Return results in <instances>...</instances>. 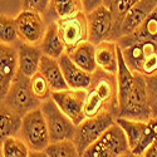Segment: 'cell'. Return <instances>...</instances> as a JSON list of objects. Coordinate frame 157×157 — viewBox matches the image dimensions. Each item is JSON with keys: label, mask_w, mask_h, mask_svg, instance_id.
Here are the masks:
<instances>
[{"label": "cell", "mask_w": 157, "mask_h": 157, "mask_svg": "<svg viewBox=\"0 0 157 157\" xmlns=\"http://www.w3.org/2000/svg\"><path fill=\"white\" fill-rule=\"evenodd\" d=\"M19 40L33 45H39L47 30V23L43 15L33 11L21 10L15 18Z\"/></svg>", "instance_id": "8fae6325"}, {"label": "cell", "mask_w": 157, "mask_h": 157, "mask_svg": "<svg viewBox=\"0 0 157 157\" xmlns=\"http://www.w3.org/2000/svg\"><path fill=\"white\" fill-rule=\"evenodd\" d=\"M50 6L57 18H68L83 11L81 0H52Z\"/></svg>", "instance_id": "4316f807"}, {"label": "cell", "mask_w": 157, "mask_h": 157, "mask_svg": "<svg viewBox=\"0 0 157 157\" xmlns=\"http://www.w3.org/2000/svg\"><path fill=\"white\" fill-rule=\"evenodd\" d=\"M67 54L81 69H83L90 74L96 72V69H97L96 45L92 44L89 40L83 42L79 45H77L74 49H72Z\"/></svg>", "instance_id": "d6986e66"}, {"label": "cell", "mask_w": 157, "mask_h": 157, "mask_svg": "<svg viewBox=\"0 0 157 157\" xmlns=\"http://www.w3.org/2000/svg\"><path fill=\"white\" fill-rule=\"evenodd\" d=\"M120 157H138V156H136V155H133L132 152H127V153H124V155H121Z\"/></svg>", "instance_id": "836d02e7"}, {"label": "cell", "mask_w": 157, "mask_h": 157, "mask_svg": "<svg viewBox=\"0 0 157 157\" xmlns=\"http://www.w3.org/2000/svg\"><path fill=\"white\" fill-rule=\"evenodd\" d=\"M147 82V96L148 104L152 112V116H157V74L152 77H146Z\"/></svg>", "instance_id": "4dcf8cb0"}, {"label": "cell", "mask_w": 157, "mask_h": 157, "mask_svg": "<svg viewBox=\"0 0 157 157\" xmlns=\"http://www.w3.org/2000/svg\"><path fill=\"white\" fill-rule=\"evenodd\" d=\"M104 102L107 111L116 118L118 117V101H117V77L99 68L92 73V82L88 87Z\"/></svg>", "instance_id": "30bf717a"}, {"label": "cell", "mask_w": 157, "mask_h": 157, "mask_svg": "<svg viewBox=\"0 0 157 157\" xmlns=\"http://www.w3.org/2000/svg\"><path fill=\"white\" fill-rule=\"evenodd\" d=\"M40 109L44 114V118L49 131L50 143L62 142V141H73L77 126L71 121V118L64 114L53 98H48L42 102Z\"/></svg>", "instance_id": "8992f818"}, {"label": "cell", "mask_w": 157, "mask_h": 157, "mask_svg": "<svg viewBox=\"0 0 157 157\" xmlns=\"http://www.w3.org/2000/svg\"><path fill=\"white\" fill-rule=\"evenodd\" d=\"M58 63L63 72L64 79L67 82L69 89H87L92 82V74L81 69L78 65L69 58L67 53H64L59 59Z\"/></svg>", "instance_id": "9a60e30c"}, {"label": "cell", "mask_w": 157, "mask_h": 157, "mask_svg": "<svg viewBox=\"0 0 157 157\" xmlns=\"http://www.w3.org/2000/svg\"><path fill=\"white\" fill-rule=\"evenodd\" d=\"M39 47H40L43 56L54 58V59H59L65 53L64 44L62 42L59 34H58L56 20H53L47 25L45 34L42 39L40 44H39Z\"/></svg>", "instance_id": "ffe728a7"}, {"label": "cell", "mask_w": 157, "mask_h": 157, "mask_svg": "<svg viewBox=\"0 0 157 157\" xmlns=\"http://www.w3.org/2000/svg\"><path fill=\"white\" fill-rule=\"evenodd\" d=\"M19 40L15 18L8 15H0V43L6 45H14Z\"/></svg>", "instance_id": "cb8c5ba5"}, {"label": "cell", "mask_w": 157, "mask_h": 157, "mask_svg": "<svg viewBox=\"0 0 157 157\" xmlns=\"http://www.w3.org/2000/svg\"><path fill=\"white\" fill-rule=\"evenodd\" d=\"M155 141H157V116H152L147 121L145 135H143L142 140L138 142V145L135 148L131 150V152L141 157Z\"/></svg>", "instance_id": "d4e9b609"}, {"label": "cell", "mask_w": 157, "mask_h": 157, "mask_svg": "<svg viewBox=\"0 0 157 157\" xmlns=\"http://www.w3.org/2000/svg\"><path fill=\"white\" fill-rule=\"evenodd\" d=\"M52 0H21V10L33 11L38 14H45L50 6Z\"/></svg>", "instance_id": "f546056e"}, {"label": "cell", "mask_w": 157, "mask_h": 157, "mask_svg": "<svg viewBox=\"0 0 157 157\" xmlns=\"http://www.w3.org/2000/svg\"><path fill=\"white\" fill-rule=\"evenodd\" d=\"M129 151L123 129L114 122L93 145L84 151L82 157H120Z\"/></svg>", "instance_id": "5b68a950"}, {"label": "cell", "mask_w": 157, "mask_h": 157, "mask_svg": "<svg viewBox=\"0 0 157 157\" xmlns=\"http://www.w3.org/2000/svg\"><path fill=\"white\" fill-rule=\"evenodd\" d=\"M3 157H29L30 150L19 136L3 141Z\"/></svg>", "instance_id": "484cf974"}, {"label": "cell", "mask_w": 157, "mask_h": 157, "mask_svg": "<svg viewBox=\"0 0 157 157\" xmlns=\"http://www.w3.org/2000/svg\"><path fill=\"white\" fill-rule=\"evenodd\" d=\"M157 5V0H140L131 8L122 20L120 28V38L137 30L146 18L151 14V11ZM118 38V39H120Z\"/></svg>", "instance_id": "5bb4252c"}, {"label": "cell", "mask_w": 157, "mask_h": 157, "mask_svg": "<svg viewBox=\"0 0 157 157\" xmlns=\"http://www.w3.org/2000/svg\"><path fill=\"white\" fill-rule=\"evenodd\" d=\"M30 89L34 97L40 102H44L48 98H50L52 94L50 86L40 72H36L33 77H30Z\"/></svg>", "instance_id": "f1b7e54d"}, {"label": "cell", "mask_w": 157, "mask_h": 157, "mask_svg": "<svg viewBox=\"0 0 157 157\" xmlns=\"http://www.w3.org/2000/svg\"><path fill=\"white\" fill-rule=\"evenodd\" d=\"M141 157H157V141H155Z\"/></svg>", "instance_id": "d6a6232c"}, {"label": "cell", "mask_w": 157, "mask_h": 157, "mask_svg": "<svg viewBox=\"0 0 157 157\" xmlns=\"http://www.w3.org/2000/svg\"><path fill=\"white\" fill-rule=\"evenodd\" d=\"M18 136L27 143L30 151H44L49 146V131L40 107L27 113L21 118Z\"/></svg>", "instance_id": "277c9868"}, {"label": "cell", "mask_w": 157, "mask_h": 157, "mask_svg": "<svg viewBox=\"0 0 157 157\" xmlns=\"http://www.w3.org/2000/svg\"><path fill=\"white\" fill-rule=\"evenodd\" d=\"M88 40L97 45L102 42L111 40L114 29V18L109 8L101 5L87 14Z\"/></svg>", "instance_id": "9c48e42d"}, {"label": "cell", "mask_w": 157, "mask_h": 157, "mask_svg": "<svg viewBox=\"0 0 157 157\" xmlns=\"http://www.w3.org/2000/svg\"><path fill=\"white\" fill-rule=\"evenodd\" d=\"M18 50V71L27 77H33L39 71V64L43 53L39 45H33L28 43H20L17 48Z\"/></svg>", "instance_id": "2e32d148"}, {"label": "cell", "mask_w": 157, "mask_h": 157, "mask_svg": "<svg viewBox=\"0 0 157 157\" xmlns=\"http://www.w3.org/2000/svg\"><path fill=\"white\" fill-rule=\"evenodd\" d=\"M122 56L127 67L145 77L157 74V42L142 40L122 49Z\"/></svg>", "instance_id": "7a4b0ae2"}, {"label": "cell", "mask_w": 157, "mask_h": 157, "mask_svg": "<svg viewBox=\"0 0 157 157\" xmlns=\"http://www.w3.org/2000/svg\"><path fill=\"white\" fill-rule=\"evenodd\" d=\"M38 72H40L44 75V78L50 86L52 92H59V90L69 89L67 82L64 79V75L60 69V65L58 63V59L43 56L40 59Z\"/></svg>", "instance_id": "e0dca14e"}, {"label": "cell", "mask_w": 157, "mask_h": 157, "mask_svg": "<svg viewBox=\"0 0 157 157\" xmlns=\"http://www.w3.org/2000/svg\"><path fill=\"white\" fill-rule=\"evenodd\" d=\"M81 2H82L83 11L86 13V14L96 10L101 5H104V0H81Z\"/></svg>", "instance_id": "1f68e13d"}, {"label": "cell", "mask_w": 157, "mask_h": 157, "mask_svg": "<svg viewBox=\"0 0 157 157\" xmlns=\"http://www.w3.org/2000/svg\"><path fill=\"white\" fill-rule=\"evenodd\" d=\"M114 122L116 117L111 112H103L92 118H86L81 124H78L73 138L78 152L83 156L84 151L93 145Z\"/></svg>", "instance_id": "52a82bcc"}, {"label": "cell", "mask_w": 157, "mask_h": 157, "mask_svg": "<svg viewBox=\"0 0 157 157\" xmlns=\"http://www.w3.org/2000/svg\"><path fill=\"white\" fill-rule=\"evenodd\" d=\"M44 151L48 157H82L73 141L49 143V146Z\"/></svg>", "instance_id": "83f0119b"}, {"label": "cell", "mask_w": 157, "mask_h": 157, "mask_svg": "<svg viewBox=\"0 0 157 157\" xmlns=\"http://www.w3.org/2000/svg\"><path fill=\"white\" fill-rule=\"evenodd\" d=\"M56 24L65 53H69L77 45L88 40V21L84 11L68 18H57Z\"/></svg>", "instance_id": "ba28073f"}, {"label": "cell", "mask_w": 157, "mask_h": 157, "mask_svg": "<svg viewBox=\"0 0 157 157\" xmlns=\"http://www.w3.org/2000/svg\"><path fill=\"white\" fill-rule=\"evenodd\" d=\"M138 2L140 0H112L111 2L109 9L113 14V18H114V29H113V34L111 38L112 42L118 40L120 28H121V24H122V20L126 15V13Z\"/></svg>", "instance_id": "603a6c76"}, {"label": "cell", "mask_w": 157, "mask_h": 157, "mask_svg": "<svg viewBox=\"0 0 157 157\" xmlns=\"http://www.w3.org/2000/svg\"><path fill=\"white\" fill-rule=\"evenodd\" d=\"M116 42L106 40L96 45V63L97 68L111 74H117L118 71V57H117Z\"/></svg>", "instance_id": "ac0fdd59"}, {"label": "cell", "mask_w": 157, "mask_h": 157, "mask_svg": "<svg viewBox=\"0 0 157 157\" xmlns=\"http://www.w3.org/2000/svg\"><path fill=\"white\" fill-rule=\"evenodd\" d=\"M17 72H18L17 47L0 43V101H4Z\"/></svg>", "instance_id": "4fadbf2b"}, {"label": "cell", "mask_w": 157, "mask_h": 157, "mask_svg": "<svg viewBox=\"0 0 157 157\" xmlns=\"http://www.w3.org/2000/svg\"><path fill=\"white\" fill-rule=\"evenodd\" d=\"M117 57L118 71L116 77L118 117L147 122L152 117V112L148 104L146 77L141 73L132 72L127 67L120 47L117 48Z\"/></svg>", "instance_id": "6da1fadb"}, {"label": "cell", "mask_w": 157, "mask_h": 157, "mask_svg": "<svg viewBox=\"0 0 157 157\" xmlns=\"http://www.w3.org/2000/svg\"><path fill=\"white\" fill-rule=\"evenodd\" d=\"M3 102L20 117H24L27 113L42 106V102L34 97L30 89V78L19 71L13 79Z\"/></svg>", "instance_id": "3957f363"}, {"label": "cell", "mask_w": 157, "mask_h": 157, "mask_svg": "<svg viewBox=\"0 0 157 157\" xmlns=\"http://www.w3.org/2000/svg\"><path fill=\"white\" fill-rule=\"evenodd\" d=\"M116 123L120 124L121 128L127 137L129 150L135 148L138 142L142 140L143 135H145L147 122L143 121H135V120H128V118H122V117H117Z\"/></svg>", "instance_id": "7402d4cb"}, {"label": "cell", "mask_w": 157, "mask_h": 157, "mask_svg": "<svg viewBox=\"0 0 157 157\" xmlns=\"http://www.w3.org/2000/svg\"><path fill=\"white\" fill-rule=\"evenodd\" d=\"M111 2H112V0H104V5H106L107 8H109V5H111Z\"/></svg>", "instance_id": "e575fe53"}, {"label": "cell", "mask_w": 157, "mask_h": 157, "mask_svg": "<svg viewBox=\"0 0 157 157\" xmlns=\"http://www.w3.org/2000/svg\"><path fill=\"white\" fill-rule=\"evenodd\" d=\"M50 97L57 103L60 111L64 114H67L75 126L81 124L86 120L83 112L86 98L84 89H67L59 90V92H52Z\"/></svg>", "instance_id": "7c38bea8"}, {"label": "cell", "mask_w": 157, "mask_h": 157, "mask_svg": "<svg viewBox=\"0 0 157 157\" xmlns=\"http://www.w3.org/2000/svg\"><path fill=\"white\" fill-rule=\"evenodd\" d=\"M21 118L23 117L11 111L3 101H0V142L3 143L4 140L19 135Z\"/></svg>", "instance_id": "44dd1931"}, {"label": "cell", "mask_w": 157, "mask_h": 157, "mask_svg": "<svg viewBox=\"0 0 157 157\" xmlns=\"http://www.w3.org/2000/svg\"><path fill=\"white\" fill-rule=\"evenodd\" d=\"M0 157H3V145H2V142H0Z\"/></svg>", "instance_id": "d590c367"}]
</instances>
